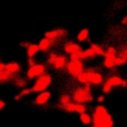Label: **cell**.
Returning a JSON list of instances; mask_svg holds the SVG:
<instances>
[{
	"label": "cell",
	"instance_id": "obj_28",
	"mask_svg": "<svg viewBox=\"0 0 127 127\" xmlns=\"http://www.w3.org/2000/svg\"><path fill=\"white\" fill-rule=\"evenodd\" d=\"M27 63H28V66H32L33 64H36V62H35V59H34V58H28Z\"/></svg>",
	"mask_w": 127,
	"mask_h": 127
},
{
	"label": "cell",
	"instance_id": "obj_9",
	"mask_svg": "<svg viewBox=\"0 0 127 127\" xmlns=\"http://www.w3.org/2000/svg\"><path fill=\"white\" fill-rule=\"evenodd\" d=\"M66 34H67V32L64 29H54V30L46 32L45 33V37L50 39L51 41L55 42V41H58V40L64 38Z\"/></svg>",
	"mask_w": 127,
	"mask_h": 127
},
{
	"label": "cell",
	"instance_id": "obj_8",
	"mask_svg": "<svg viewBox=\"0 0 127 127\" xmlns=\"http://www.w3.org/2000/svg\"><path fill=\"white\" fill-rule=\"evenodd\" d=\"M46 69H47V67L44 64H35L32 66H29V68L27 70V77L30 80L35 79V78L39 77L40 75L44 74L46 72Z\"/></svg>",
	"mask_w": 127,
	"mask_h": 127
},
{
	"label": "cell",
	"instance_id": "obj_23",
	"mask_svg": "<svg viewBox=\"0 0 127 127\" xmlns=\"http://www.w3.org/2000/svg\"><path fill=\"white\" fill-rule=\"evenodd\" d=\"M14 76L12 74H10L9 72H7L6 70H3L0 72V84L1 83H4V82H7L9 80H12Z\"/></svg>",
	"mask_w": 127,
	"mask_h": 127
},
{
	"label": "cell",
	"instance_id": "obj_15",
	"mask_svg": "<svg viewBox=\"0 0 127 127\" xmlns=\"http://www.w3.org/2000/svg\"><path fill=\"white\" fill-rule=\"evenodd\" d=\"M67 58L64 56V55H58L57 57V60L55 62V64H53V66L56 68V69H63L65 67L66 64H67Z\"/></svg>",
	"mask_w": 127,
	"mask_h": 127
},
{
	"label": "cell",
	"instance_id": "obj_12",
	"mask_svg": "<svg viewBox=\"0 0 127 127\" xmlns=\"http://www.w3.org/2000/svg\"><path fill=\"white\" fill-rule=\"evenodd\" d=\"M127 63V46L123 47L122 50L116 55L115 58V66L123 65Z\"/></svg>",
	"mask_w": 127,
	"mask_h": 127
},
{
	"label": "cell",
	"instance_id": "obj_27",
	"mask_svg": "<svg viewBox=\"0 0 127 127\" xmlns=\"http://www.w3.org/2000/svg\"><path fill=\"white\" fill-rule=\"evenodd\" d=\"M57 57H58V55H57L56 53H51V54L49 55L48 59H47V63H48L50 65H53V64H55L56 60H57Z\"/></svg>",
	"mask_w": 127,
	"mask_h": 127
},
{
	"label": "cell",
	"instance_id": "obj_3",
	"mask_svg": "<svg viewBox=\"0 0 127 127\" xmlns=\"http://www.w3.org/2000/svg\"><path fill=\"white\" fill-rule=\"evenodd\" d=\"M127 86V80L123 79L118 75H110L102 83V91L104 93H109L114 87Z\"/></svg>",
	"mask_w": 127,
	"mask_h": 127
},
{
	"label": "cell",
	"instance_id": "obj_6",
	"mask_svg": "<svg viewBox=\"0 0 127 127\" xmlns=\"http://www.w3.org/2000/svg\"><path fill=\"white\" fill-rule=\"evenodd\" d=\"M85 74V79H86V84L89 85H101L104 82V77L103 74L93 68H89L87 70H84Z\"/></svg>",
	"mask_w": 127,
	"mask_h": 127
},
{
	"label": "cell",
	"instance_id": "obj_17",
	"mask_svg": "<svg viewBox=\"0 0 127 127\" xmlns=\"http://www.w3.org/2000/svg\"><path fill=\"white\" fill-rule=\"evenodd\" d=\"M39 51H40V49H39L38 45H36V44H29L27 46V49H26L27 57L28 58H34L39 53Z\"/></svg>",
	"mask_w": 127,
	"mask_h": 127
},
{
	"label": "cell",
	"instance_id": "obj_30",
	"mask_svg": "<svg viewBox=\"0 0 127 127\" xmlns=\"http://www.w3.org/2000/svg\"><path fill=\"white\" fill-rule=\"evenodd\" d=\"M5 70V64L3 62H0V72Z\"/></svg>",
	"mask_w": 127,
	"mask_h": 127
},
{
	"label": "cell",
	"instance_id": "obj_31",
	"mask_svg": "<svg viewBox=\"0 0 127 127\" xmlns=\"http://www.w3.org/2000/svg\"><path fill=\"white\" fill-rule=\"evenodd\" d=\"M104 100V97L103 96H99L98 97V101H103Z\"/></svg>",
	"mask_w": 127,
	"mask_h": 127
},
{
	"label": "cell",
	"instance_id": "obj_19",
	"mask_svg": "<svg viewBox=\"0 0 127 127\" xmlns=\"http://www.w3.org/2000/svg\"><path fill=\"white\" fill-rule=\"evenodd\" d=\"M70 99H71V97H70L69 95H67V94H64V95H62V96L60 97L59 106L62 107V108L64 109V108L70 102Z\"/></svg>",
	"mask_w": 127,
	"mask_h": 127
},
{
	"label": "cell",
	"instance_id": "obj_26",
	"mask_svg": "<svg viewBox=\"0 0 127 127\" xmlns=\"http://www.w3.org/2000/svg\"><path fill=\"white\" fill-rule=\"evenodd\" d=\"M31 92H33L32 88H25V89L21 90V92H20V93H19L17 96H15V99H16V100H19L20 98H22L23 96H26V95L30 94Z\"/></svg>",
	"mask_w": 127,
	"mask_h": 127
},
{
	"label": "cell",
	"instance_id": "obj_14",
	"mask_svg": "<svg viewBox=\"0 0 127 127\" xmlns=\"http://www.w3.org/2000/svg\"><path fill=\"white\" fill-rule=\"evenodd\" d=\"M79 50H81V47L74 42H66L64 46V52L68 56L74 52L79 51Z\"/></svg>",
	"mask_w": 127,
	"mask_h": 127
},
{
	"label": "cell",
	"instance_id": "obj_18",
	"mask_svg": "<svg viewBox=\"0 0 127 127\" xmlns=\"http://www.w3.org/2000/svg\"><path fill=\"white\" fill-rule=\"evenodd\" d=\"M88 36H89V31L87 29H82L78 32V34L76 36V40L78 42L82 43V42H85L88 39Z\"/></svg>",
	"mask_w": 127,
	"mask_h": 127
},
{
	"label": "cell",
	"instance_id": "obj_5",
	"mask_svg": "<svg viewBox=\"0 0 127 127\" xmlns=\"http://www.w3.org/2000/svg\"><path fill=\"white\" fill-rule=\"evenodd\" d=\"M65 69L70 76L76 78L81 72L84 71V64L82 60H69L65 65Z\"/></svg>",
	"mask_w": 127,
	"mask_h": 127
},
{
	"label": "cell",
	"instance_id": "obj_7",
	"mask_svg": "<svg viewBox=\"0 0 127 127\" xmlns=\"http://www.w3.org/2000/svg\"><path fill=\"white\" fill-rule=\"evenodd\" d=\"M117 55V51L113 47H109L104 54L103 65L107 69H114L115 67V58Z\"/></svg>",
	"mask_w": 127,
	"mask_h": 127
},
{
	"label": "cell",
	"instance_id": "obj_32",
	"mask_svg": "<svg viewBox=\"0 0 127 127\" xmlns=\"http://www.w3.org/2000/svg\"><path fill=\"white\" fill-rule=\"evenodd\" d=\"M122 23H124V24H127V17H125V18L123 19V21H122Z\"/></svg>",
	"mask_w": 127,
	"mask_h": 127
},
{
	"label": "cell",
	"instance_id": "obj_11",
	"mask_svg": "<svg viewBox=\"0 0 127 127\" xmlns=\"http://www.w3.org/2000/svg\"><path fill=\"white\" fill-rule=\"evenodd\" d=\"M51 98V92L48 90H44L42 92H39V94L34 99V104L37 106L45 105Z\"/></svg>",
	"mask_w": 127,
	"mask_h": 127
},
{
	"label": "cell",
	"instance_id": "obj_22",
	"mask_svg": "<svg viewBox=\"0 0 127 127\" xmlns=\"http://www.w3.org/2000/svg\"><path fill=\"white\" fill-rule=\"evenodd\" d=\"M90 48L93 50V52L95 53L96 57H100V56H104L105 54V51L102 47H100L99 45H96V44H91L90 45Z\"/></svg>",
	"mask_w": 127,
	"mask_h": 127
},
{
	"label": "cell",
	"instance_id": "obj_13",
	"mask_svg": "<svg viewBox=\"0 0 127 127\" xmlns=\"http://www.w3.org/2000/svg\"><path fill=\"white\" fill-rule=\"evenodd\" d=\"M21 68H22L21 64L19 63H16V62H10V63L5 64V70L7 72H9L10 74H12L13 76L18 74L20 72Z\"/></svg>",
	"mask_w": 127,
	"mask_h": 127
},
{
	"label": "cell",
	"instance_id": "obj_10",
	"mask_svg": "<svg viewBox=\"0 0 127 127\" xmlns=\"http://www.w3.org/2000/svg\"><path fill=\"white\" fill-rule=\"evenodd\" d=\"M64 110L65 111V112H69V113H71V112H76V113H78V114H80V113H83V112H86V107H85V105L84 104H82V103H77V102H69L64 108Z\"/></svg>",
	"mask_w": 127,
	"mask_h": 127
},
{
	"label": "cell",
	"instance_id": "obj_24",
	"mask_svg": "<svg viewBox=\"0 0 127 127\" xmlns=\"http://www.w3.org/2000/svg\"><path fill=\"white\" fill-rule=\"evenodd\" d=\"M82 54H83V60H86V59H93L96 57L95 53L93 52V50L89 47L88 49L82 51Z\"/></svg>",
	"mask_w": 127,
	"mask_h": 127
},
{
	"label": "cell",
	"instance_id": "obj_2",
	"mask_svg": "<svg viewBox=\"0 0 127 127\" xmlns=\"http://www.w3.org/2000/svg\"><path fill=\"white\" fill-rule=\"evenodd\" d=\"M71 98L74 102L82 103V104L92 101L93 96L90 92L89 84H84V86H79V87L75 88L74 91L72 92Z\"/></svg>",
	"mask_w": 127,
	"mask_h": 127
},
{
	"label": "cell",
	"instance_id": "obj_4",
	"mask_svg": "<svg viewBox=\"0 0 127 127\" xmlns=\"http://www.w3.org/2000/svg\"><path fill=\"white\" fill-rule=\"evenodd\" d=\"M52 82H53V78L51 74L45 72L44 74L36 78V81L31 88L33 92H42L44 90H47V88L52 84Z\"/></svg>",
	"mask_w": 127,
	"mask_h": 127
},
{
	"label": "cell",
	"instance_id": "obj_20",
	"mask_svg": "<svg viewBox=\"0 0 127 127\" xmlns=\"http://www.w3.org/2000/svg\"><path fill=\"white\" fill-rule=\"evenodd\" d=\"M12 80H13L14 85H16L17 87H24V86L26 85V80H25V78H23V77H21V76H19V75H15V76L12 78Z\"/></svg>",
	"mask_w": 127,
	"mask_h": 127
},
{
	"label": "cell",
	"instance_id": "obj_25",
	"mask_svg": "<svg viewBox=\"0 0 127 127\" xmlns=\"http://www.w3.org/2000/svg\"><path fill=\"white\" fill-rule=\"evenodd\" d=\"M69 60H83V54H82V50H79L77 52L72 53L71 55H69Z\"/></svg>",
	"mask_w": 127,
	"mask_h": 127
},
{
	"label": "cell",
	"instance_id": "obj_29",
	"mask_svg": "<svg viewBox=\"0 0 127 127\" xmlns=\"http://www.w3.org/2000/svg\"><path fill=\"white\" fill-rule=\"evenodd\" d=\"M5 106H6V102H5V101H3L2 99H0V110H2Z\"/></svg>",
	"mask_w": 127,
	"mask_h": 127
},
{
	"label": "cell",
	"instance_id": "obj_21",
	"mask_svg": "<svg viewBox=\"0 0 127 127\" xmlns=\"http://www.w3.org/2000/svg\"><path fill=\"white\" fill-rule=\"evenodd\" d=\"M79 119L80 121L84 124V125H89L91 122H92V117L86 113V112H83V113H80L79 114Z\"/></svg>",
	"mask_w": 127,
	"mask_h": 127
},
{
	"label": "cell",
	"instance_id": "obj_16",
	"mask_svg": "<svg viewBox=\"0 0 127 127\" xmlns=\"http://www.w3.org/2000/svg\"><path fill=\"white\" fill-rule=\"evenodd\" d=\"M53 41H51L50 39H48V38H43L42 40H40V42H39V44H38V46H39V49H40V51H42V52H44V53H46V52H48V51H50V49L52 48V46H53Z\"/></svg>",
	"mask_w": 127,
	"mask_h": 127
},
{
	"label": "cell",
	"instance_id": "obj_1",
	"mask_svg": "<svg viewBox=\"0 0 127 127\" xmlns=\"http://www.w3.org/2000/svg\"><path fill=\"white\" fill-rule=\"evenodd\" d=\"M91 117L92 127H113V119L103 105H97Z\"/></svg>",
	"mask_w": 127,
	"mask_h": 127
}]
</instances>
